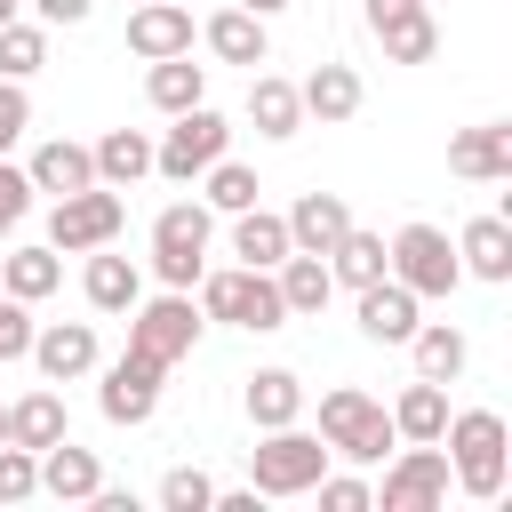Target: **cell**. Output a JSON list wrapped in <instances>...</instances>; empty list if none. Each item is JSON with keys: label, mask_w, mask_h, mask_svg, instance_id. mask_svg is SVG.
I'll use <instances>...</instances> for the list:
<instances>
[{"label": "cell", "mask_w": 512, "mask_h": 512, "mask_svg": "<svg viewBox=\"0 0 512 512\" xmlns=\"http://www.w3.org/2000/svg\"><path fill=\"white\" fill-rule=\"evenodd\" d=\"M120 224H128V200H120L112 184H80V192L56 200V216H48V248H56V256H88V248L120 240Z\"/></svg>", "instance_id": "obj_8"}, {"label": "cell", "mask_w": 512, "mask_h": 512, "mask_svg": "<svg viewBox=\"0 0 512 512\" xmlns=\"http://www.w3.org/2000/svg\"><path fill=\"white\" fill-rule=\"evenodd\" d=\"M368 32L384 40L392 64H432V48H440V24L424 0H368Z\"/></svg>", "instance_id": "obj_12"}, {"label": "cell", "mask_w": 512, "mask_h": 512, "mask_svg": "<svg viewBox=\"0 0 512 512\" xmlns=\"http://www.w3.org/2000/svg\"><path fill=\"white\" fill-rule=\"evenodd\" d=\"M320 440H328V456H352V464H384V448H400L392 408H376V400L352 392V384L320 392Z\"/></svg>", "instance_id": "obj_3"}, {"label": "cell", "mask_w": 512, "mask_h": 512, "mask_svg": "<svg viewBox=\"0 0 512 512\" xmlns=\"http://www.w3.org/2000/svg\"><path fill=\"white\" fill-rule=\"evenodd\" d=\"M440 448H448V480H456L464 496H480V504L504 496V448H512V432H504L496 408L448 416V424H440Z\"/></svg>", "instance_id": "obj_1"}, {"label": "cell", "mask_w": 512, "mask_h": 512, "mask_svg": "<svg viewBox=\"0 0 512 512\" xmlns=\"http://www.w3.org/2000/svg\"><path fill=\"white\" fill-rule=\"evenodd\" d=\"M24 128H32V96H24V80H0V152H8Z\"/></svg>", "instance_id": "obj_41"}, {"label": "cell", "mask_w": 512, "mask_h": 512, "mask_svg": "<svg viewBox=\"0 0 512 512\" xmlns=\"http://www.w3.org/2000/svg\"><path fill=\"white\" fill-rule=\"evenodd\" d=\"M160 504H168V512H208V504H216V480H208L200 464H176V472L160 480Z\"/></svg>", "instance_id": "obj_37"}, {"label": "cell", "mask_w": 512, "mask_h": 512, "mask_svg": "<svg viewBox=\"0 0 512 512\" xmlns=\"http://www.w3.org/2000/svg\"><path fill=\"white\" fill-rule=\"evenodd\" d=\"M448 168H456L464 184H504V176H512V128H504V120L464 128V136L448 144Z\"/></svg>", "instance_id": "obj_16"}, {"label": "cell", "mask_w": 512, "mask_h": 512, "mask_svg": "<svg viewBox=\"0 0 512 512\" xmlns=\"http://www.w3.org/2000/svg\"><path fill=\"white\" fill-rule=\"evenodd\" d=\"M248 120H256V136H296V128H304L296 80H280V72H256V80H248Z\"/></svg>", "instance_id": "obj_28"}, {"label": "cell", "mask_w": 512, "mask_h": 512, "mask_svg": "<svg viewBox=\"0 0 512 512\" xmlns=\"http://www.w3.org/2000/svg\"><path fill=\"white\" fill-rule=\"evenodd\" d=\"M24 352H32V320L16 296H0V360H24Z\"/></svg>", "instance_id": "obj_42"}, {"label": "cell", "mask_w": 512, "mask_h": 512, "mask_svg": "<svg viewBox=\"0 0 512 512\" xmlns=\"http://www.w3.org/2000/svg\"><path fill=\"white\" fill-rule=\"evenodd\" d=\"M192 344H200L192 288H168V296H136V304H128V352L176 368V360H192Z\"/></svg>", "instance_id": "obj_6"}, {"label": "cell", "mask_w": 512, "mask_h": 512, "mask_svg": "<svg viewBox=\"0 0 512 512\" xmlns=\"http://www.w3.org/2000/svg\"><path fill=\"white\" fill-rule=\"evenodd\" d=\"M384 272H392L400 288H416V296H456V280H464L456 240H448L440 224H400L392 248H384Z\"/></svg>", "instance_id": "obj_7"}, {"label": "cell", "mask_w": 512, "mask_h": 512, "mask_svg": "<svg viewBox=\"0 0 512 512\" xmlns=\"http://www.w3.org/2000/svg\"><path fill=\"white\" fill-rule=\"evenodd\" d=\"M240 8H248V16H280L288 0H240Z\"/></svg>", "instance_id": "obj_44"}, {"label": "cell", "mask_w": 512, "mask_h": 512, "mask_svg": "<svg viewBox=\"0 0 512 512\" xmlns=\"http://www.w3.org/2000/svg\"><path fill=\"white\" fill-rule=\"evenodd\" d=\"M344 232H352V208H344L336 192H304V200L288 208V248H304V256H328Z\"/></svg>", "instance_id": "obj_17"}, {"label": "cell", "mask_w": 512, "mask_h": 512, "mask_svg": "<svg viewBox=\"0 0 512 512\" xmlns=\"http://www.w3.org/2000/svg\"><path fill=\"white\" fill-rule=\"evenodd\" d=\"M144 96H152L160 112H192V104H208V64H192V48H184V56H160V64L144 72Z\"/></svg>", "instance_id": "obj_25"}, {"label": "cell", "mask_w": 512, "mask_h": 512, "mask_svg": "<svg viewBox=\"0 0 512 512\" xmlns=\"http://www.w3.org/2000/svg\"><path fill=\"white\" fill-rule=\"evenodd\" d=\"M40 488H48L56 504H88V496L104 488V464H96L88 448H72V432H64L56 448H40Z\"/></svg>", "instance_id": "obj_19"}, {"label": "cell", "mask_w": 512, "mask_h": 512, "mask_svg": "<svg viewBox=\"0 0 512 512\" xmlns=\"http://www.w3.org/2000/svg\"><path fill=\"white\" fill-rule=\"evenodd\" d=\"M48 64V24H0V80H32Z\"/></svg>", "instance_id": "obj_35"}, {"label": "cell", "mask_w": 512, "mask_h": 512, "mask_svg": "<svg viewBox=\"0 0 512 512\" xmlns=\"http://www.w3.org/2000/svg\"><path fill=\"white\" fill-rule=\"evenodd\" d=\"M24 496H40V456L0 440V504H24Z\"/></svg>", "instance_id": "obj_38"}, {"label": "cell", "mask_w": 512, "mask_h": 512, "mask_svg": "<svg viewBox=\"0 0 512 512\" xmlns=\"http://www.w3.org/2000/svg\"><path fill=\"white\" fill-rule=\"evenodd\" d=\"M64 432H72V416H64V400H56L48 384H40V392H24V400L8 408V440H16V448H32V456H40V448H56Z\"/></svg>", "instance_id": "obj_27"}, {"label": "cell", "mask_w": 512, "mask_h": 512, "mask_svg": "<svg viewBox=\"0 0 512 512\" xmlns=\"http://www.w3.org/2000/svg\"><path fill=\"white\" fill-rule=\"evenodd\" d=\"M328 280H344V288H368V280H384V232H344L336 248H328Z\"/></svg>", "instance_id": "obj_34"}, {"label": "cell", "mask_w": 512, "mask_h": 512, "mask_svg": "<svg viewBox=\"0 0 512 512\" xmlns=\"http://www.w3.org/2000/svg\"><path fill=\"white\" fill-rule=\"evenodd\" d=\"M232 256L256 264V272H272V264L288 256V216H272V208H240V216H232Z\"/></svg>", "instance_id": "obj_29"}, {"label": "cell", "mask_w": 512, "mask_h": 512, "mask_svg": "<svg viewBox=\"0 0 512 512\" xmlns=\"http://www.w3.org/2000/svg\"><path fill=\"white\" fill-rule=\"evenodd\" d=\"M320 472H328V440H320V432L272 424V432L248 448V480H256V496H304Z\"/></svg>", "instance_id": "obj_4"}, {"label": "cell", "mask_w": 512, "mask_h": 512, "mask_svg": "<svg viewBox=\"0 0 512 512\" xmlns=\"http://www.w3.org/2000/svg\"><path fill=\"white\" fill-rule=\"evenodd\" d=\"M200 320H224V328H288V304L272 288V272L256 264H232V272H200Z\"/></svg>", "instance_id": "obj_2"}, {"label": "cell", "mask_w": 512, "mask_h": 512, "mask_svg": "<svg viewBox=\"0 0 512 512\" xmlns=\"http://www.w3.org/2000/svg\"><path fill=\"white\" fill-rule=\"evenodd\" d=\"M88 160H96V184L128 192L136 176H152V136H144V128H104V136L88 144Z\"/></svg>", "instance_id": "obj_20"}, {"label": "cell", "mask_w": 512, "mask_h": 512, "mask_svg": "<svg viewBox=\"0 0 512 512\" xmlns=\"http://www.w3.org/2000/svg\"><path fill=\"white\" fill-rule=\"evenodd\" d=\"M352 296H360V336H368V344H408V336H416V304H424V296L400 288L392 272L368 280V288H352Z\"/></svg>", "instance_id": "obj_13"}, {"label": "cell", "mask_w": 512, "mask_h": 512, "mask_svg": "<svg viewBox=\"0 0 512 512\" xmlns=\"http://www.w3.org/2000/svg\"><path fill=\"white\" fill-rule=\"evenodd\" d=\"M296 104H304V120L336 128V120H352V112H360V72H352V64H320V72L296 88Z\"/></svg>", "instance_id": "obj_21"}, {"label": "cell", "mask_w": 512, "mask_h": 512, "mask_svg": "<svg viewBox=\"0 0 512 512\" xmlns=\"http://www.w3.org/2000/svg\"><path fill=\"white\" fill-rule=\"evenodd\" d=\"M48 384H72L96 368V328L88 320H56V328H32V352H24Z\"/></svg>", "instance_id": "obj_14"}, {"label": "cell", "mask_w": 512, "mask_h": 512, "mask_svg": "<svg viewBox=\"0 0 512 512\" xmlns=\"http://www.w3.org/2000/svg\"><path fill=\"white\" fill-rule=\"evenodd\" d=\"M376 504H384V512H432V504H448V448H440V440H408L400 464L384 472Z\"/></svg>", "instance_id": "obj_10"}, {"label": "cell", "mask_w": 512, "mask_h": 512, "mask_svg": "<svg viewBox=\"0 0 512 512\" xmlns=\"http://www.w3.org/2000/svg\"><path fill=\"white\" fill-rule=\"evenodd\" d=\"M200 40H208V48L224 56V64H248V72H256V64L272 56V40H264V16H248V8H216Z\"/></svg>", "instance_id": "obj_24"}, {"label": "cell", "mask_w": 512, "mask_h": 512, "mask_svg": "<svg viewBox=\"0 0 512 512\" xmlns=\"http://www.w3.org/2000/svg\"><path fill=\"white\" fill-rule=\"evenodd\" d=\"M24 176H32V192H56V200H64V192L96 184V160H88V144H72V136H48V144L32 152V168H24Z\"/></svg>", "instance_id": "obj_22"}, {"label": "cell", "mask_w": 512, "mask_h": 512, "mask_svg": "<svg viewBox=\"0 0 512 512\" xmlns=\"http://www.w3.org/2000/svg\"><path fill=\"white\" fill-rule=\"evenodd\" d=\"M408 352H416V376H432V384H456L464 376V360H472V344H464V328H448V320H416V336H408Z\"/></svg>", "instance_id": "obj_31"}, {"label": "cell", "mask_w": 512, "mask_h": 512, "mask_svg": "<svg viewBox=\"0 0 512 512\" xmlns=\"http://www.w3.org/2000/svg\"><path fill=\"white\" fill-rule=\"evenodd\" d=\"M16 8H24V0H0V24H16Z\"/></svg>", "instance_id": "obj_45"}, {"label": "cell", "mask_w": 512, "mask_h": 512, "mask_svg": "<svg viewBox=\"0 0 512 512\" xmlns=\"http://www.w3.org/2000/svg\"><path fill=\"white\" fill-rule=\"evenodd\" d=\"M272 288H280L288 320H312V312L336 296V280H328V256H304V248H288V256L272 264Z\"/></svg>", "instance_id": "obj_18"}, {"label": "cell", "mask_w": 512, "mask_h": 512, "mask_svg": "<svg viewBox=\"0 0 512 512\" xmlns=\"http://www.w3.org/2000/svg\"><path fill=\"white\" fill-rule=\"evenodd\" d=\"M296 416H304V384L288 368H256L248 376V424L272 432V424H296Z\"/></svg>", "instance_id": "obj_32"}, {"label": "cell", "mask_w": 512, "mask_h": 512, "mask_svg": "<svg viewBox=\"0 0 512 512\" xmlns=\"http://www.w3.org/2000/svg\"><path fill=\"white\" fill-rule=\"evenodd\" d=\"M32 8H40V24H88L96 0H32Z\"/></svg>", "instance_id": "obj_43"}, {"label": "cell", "mask_w": 512, "mask_h": 512, "mask_svg": "<svg viewBox=\"0 0 512 512\" xmlns=\"http://www.w3.org/2000/svg\"><path fill=\"white\" fill-rule=\"evenodd\" d=\"M160 360H144V352H120L112 368H104V392H96V408H104V424H152V408H160Z\"/></svg>", "instance_id": "obj_11"}, {"label": "cell", "mask_w": 512, "mask_h": 512, "mask_svg": "<svg viewBox=\"0 0 512 512\" xmlns=\"http://www.w3.org/2000/svg\"><path fill=\"white\" fill-rule=\"evenodd\" d=\"M80 288H88L96 312H128V304L144 296V272H136L128 256H112V240H104V248H88V280H80Z\"/></svg>", "instance_id": "obj_26"}, {"label": "cell", "mask_w": 512, "mask_h": 512, "mask_svg": "<svg viewBox=\"0 0 512 512\" xmlns=\"http://www.w3.org/2000/svg\"><path fill=\"white\" fill-rule=\"evenodd\" d=\"M208 232H216V208L208 200H176L152 216V272L168 288H192L208 272Z\"/></svg>", "instance_id": "obj_5"}, {"label": "cell", "mask_w": 512, "mask_h": 512, "mask_svg": "<svg viewBox=\"0 0 512 512\" xmlns=\"http://www.w3.org/2000/svg\"><path fill=\"white\" fill-rule=\"evenodd\" d=\"M128 48H136L144 64L184 56V48H192V8H184V0H144V8L128 16Z\"/></svg>", "instance_id": "obj_15"}, {"label": "cell", "mask_w": 512, "mask_h": 512, "mask_svg": "<svg viewBox=\"0 0 512 512\" xmlns=\"http://www.w3.org/2000/svg\"><path fill=\"white\" fill-rule=\"evenodd\" d=\"M312 488H320V504H328V512H368V504H376V488H368V480H352V472H320Z\"/></svg>", "instance_id": "obj_39"}, {"label": "cell", "mask_w": 512, "mask_h": 512, "mask_svg": "<svg viewBox=\"0 0 512 512\" xmlns=\"http://www.w3.org/2000/svg\"><path fill=\"white\" fill-rule=\"evenodd\" d=\"M456 264L472 280H512V224L504 216H472L464 240H456Z\"/></svg>", "instance_id": "obj_23"}, {"label": "cell", "mask_w": 512, "mask_h": 512, "mask_svg": "<svg viewBox=\"0 0 512 512\" xmlns=\"http://www.w3.org/2000/svg\"><path fill=\"white\" fill-rule=\"evenodd\" d=\"M176 128L152 144V168L168 176V184H192L208 160H224V144H232V128H224V112H208V104H192V112H168Z\"/></svg>", "instance_id": "obj_9"}, {"label": "cell", "mask_w": 512, "mask_h": 512, "mask_svg": "<svg viewBox=\"0 0 512 512\" xmlns=\"http://www.w3.org/2000/svg\"><path fill=\"white\" fill-rule=\"evenodd\" d=\"M0 288H8L16 304H40V296L64 288V256H56V248H16V256H0Z\"/></svg>", "instance_id": "obj_30"}, {"label": "cell", "mask_w": 512, "mask_h": 512, "mask_svg": "<svg viewBox=\"0 0 512 512\" xmlns=\"http://www.w3.org/2000/svg\"><path fill=\"white\" fill-rule=\"evenodd\" d=\"M440 424H448V384L416 376V384L392 400V432H400V440H440Z\"/></svg>", "instance_id": "obj_33"}, {"label": "cell", "mask_w": 512, "mask_h": 512, "mask_svg": "<svg viewBox=\"0 0 512 512\" xmlns=\"http://www.w3.org/2000/svg\"><path fill=\"white\" fill-rule=\"evenodd\" d=\"M200 176H208V208H224V216L256 208V168H240V160H208Z\"/></svg>", "instance_id": "obj_36"}, {"label": "cell", "mask_w": 512, "mask_h": 512, "mask_svg": "<svg viewBox=\"0 0 512 512\" xmlns=\"http://www.w3.org/2000/svg\"><path fill=\"white\" fill-rule=\"evenodd\" d=\"M0 440H8V408H0Z\"/></svg>", "instance_id": "obj_46"}, {"label": "cell", "mask_w": 512, "mask_h": 512, "mask_svg": "<svg viewBox=\"0 0 512 512\" xmlns=\"http://www.w3.org/2000/svg\"><path fill=\"white\" fill-rule=\"evenodd\" d=\"M24 208H32V176L0 160V232H16V224H24Z\"/></svg>", "instance_id": "obj_40"}]
</instances>
